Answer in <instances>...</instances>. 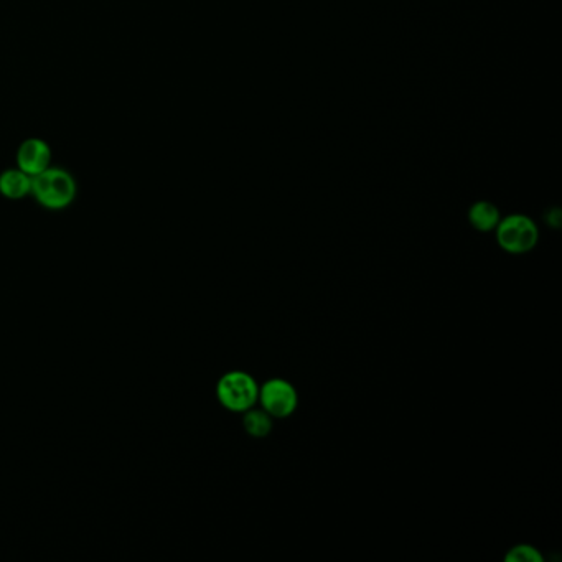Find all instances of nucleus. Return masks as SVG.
Here are the masks:
<instances>
[{"label":"nucleus","mask_w":562,"mask_h":562,"mask_svg":"<svg viewBox=\"0 0 562 562\" xmlns=\"http://www.w3.org/2000/svg\"><path fill=\"white\" fill-rule=\"evenodd\" d=\"M50 162H52V150L42 139L25 141L17 152L19 169L24 170L25 174H29L30 177L42 174L43 170L50 167Z\"/></svg>","instance_id":"nucleus-5"},{"label":"nucleus","mask_w":562,"mask_h":562,"mask_svg":"<svg viewBox=\"0 0 562 562\" xmlns=\"http://www.w3.org/2000/svg\"><path fill=\"white\" fill-rule=\"evenodd\" d=\"M500 220H502L500 210L493 203L480 200V202L474 203L470 207V225L474 226L475 230L480 231V233H488V231L495 230Z\"/></svg>","instance_id":"nucleus-7"},{"label":"nucleus","mask_w":562,"mask_h":562,"mask_svg":"<svg viewBox=\"0 0 562 562\" xmlns=\"http://www.w3.org/2000/svg\"><path fill=\"white\" fill-rule=\"evenodd\" d=\"M0 193L9 200L25 198L32 193V177L24 170H5L0 174Z\"/></svg>","instance_id":"nucleus-6"},{"label":"nucleus","mask_w":562,"mask_h":562,"mask_svg":"<svg viewBox=\"0 0 562 562\" xmlns=\"http://www.w3.org/2000/svg\"><path fill=\"white\" fill-rule=\"evenodd\" d=\"M258 403L272 419H286L296 413L299 396L289 381L272 378L259 388Z\"/></svg>","instance_id":"nucleus-4"},{"label":"nucleus","mask_w":562,"mask_h":562,"mask_svg":"<svg viewBox=\"0 0 562 562\" xmlns=\"http://www.w3.org/2000/svg\"><path fill=\"white\" fill-rule=\"evenodd\" d=\"M32 195L48 210H63L75 200V178L66 170L48 167L42 174L32 177Z\"/></svg>","instance_id":"nucleus-1"},{"label":"nucleus","mask_w":562,"mask_h":562,"mask_svg":"<svg viewBox=\"0 0 562 562\" xmlns=\"http://www.w3.org/2000/svg\"><path fill=\"white\" fill-rule=\"evenodd\" d=\"M495 231L500 248L510 254L530 253L539 241L538 226L526 215L502 218Z\"/></svg>","instance_id":"nucleus-3"},{"label":"nucleus","mask_w":562,"mask_h":562,"mask_svg":"<svg viewBox=\"0 0 562 562\" xmlns=\"http://www.w3.org/2000/svg\"><path fill=\"white\" fill-rule=\"evenodd\" d=\"M243 426L249 436L263 439L271 434L272 417L264 409L251 408L244 413Z\"/></svg>","instance_id":"nucleus-8"},{"label":"nucleus","mask_w":562,"mask_h":562,"mask_svg":"<svg viewBox=\"0 0 562 562\" xmlns=\"http://www.w3.org/2000/svg\"><path fill=\"white\" fill-rule=\"evenodd\" d=\"M505 559L508 562H543V554L530 544H518L506 553Z\"/></svg>","instance_id":"nucleus-9"},{"label":"nucleus","mask_w":562,"mask_h":562,"mask_svg":"<svg viewBox=\"0 0 562 562\" xmlns=\"http://www.w3.org/2000/svg\"><path fill=\"white\" fill-rule=\"evenodd\" d=\"M216 396L228 411L246 413L258 404L259 385L246 371H230L218 381Z\"/></svg>","instance_id":"nucleus-2"}]
</instances>
